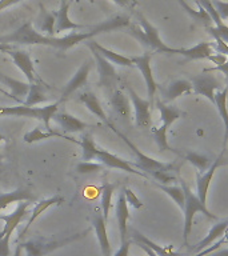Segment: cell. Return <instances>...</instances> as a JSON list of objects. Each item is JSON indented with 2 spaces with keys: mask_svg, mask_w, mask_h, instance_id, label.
Wrapping results in <instances>:
<instances>
[{
  "mask_svg": "<svg viewBox=\"0 0 228 256\" xmlns=\"http://www.w3.org/2000/svg\"><path fill=\"white\" fill-rule=\"evenodd\" d=\"M79 102L80 103H83L86 107L91 111V114L96 116V118H99L102 122L104 123L110 124V120L107 118V114L104 111V108L102 107V104H100L99 99L96 98V95L94 92H90V91H86V92H82L79 95Z\"/></svg>",
  "mask_w": 228,
  "mask_h": 256,
  "instance_id": "83f0119b",
  "label": "cell"
},
{
  "mask_svg": "<svg viewBox=\"0 0 228 256\" xmlns=\"http://www.w3.org/2000/svg\"><path fill=\"white\" fill-rule=\"evenodd\" d=\"M94 160H98L100 164H103L104 167L118 168V170H122V171L128 172V174H134V175L142 176V178H148V176L146 175V174H143L142 171H138V170L132 166V162L122 159V158H119V156L115 155V154L104 151V150H100V148L98 147H96L95 151H94Z\"/></svg>",
  "mask_w": 228,
  "mask_h": 256,
  "instance_id": "8fae6325",
  "label": "cell"
},
{
  "mask_svg": "<svg viewBox=\"0 0 228 256\" xmlns=\"http://www.w3.org/2000/svg\"><path fill=\"white\" fill-rule=\"evenodd\" d=\"M100 35L98 27H92L87 32H72L63 38H56V36L43 35L42 32L36 31L31 22L24 23L22 27L15 30L8 35L0 36V43L3 44H22V46H46L66 52L70 48L75 47L78 44L87 42V40Z\"/></svg>",
  "mask_w": 228,
  "mask_h": 256,
  "instance_id": "6da1fadb",
  "label": "cell"
},
{
  "mask_svg": "<svg viewBox=\"0 0 228 256\" xmlns=\"http://www.w3.org/2000/svg\"><path fill=\"white\" fill-rule=\"evenodd\" d=\"M184 159L187 160V162H190L200 174H203V172L207 171L208 168L212 166V163L215 162V160H211V158L206 155V154H200V152L194 151L187 152V154L184 155Z\"/></svg>",
  "mask_w": 228,
  "mask_h": 256,
  "instance_id": "e575fe53",
  "label": "cell"
},
{
  "mask_svg": "<svg viewBox=\"0 0 228 256\" xmlns=\"http://www.w3.org/2000/svg\"><path fill=\"white\" fill-rule=\"evenodd\" d=\"M227 230H228V219L223 220V222H218V223H216L211 230H210L207 236H204L203 239L200 240L195 247H192V251L194 252L204 251V250H206L208 246H211L215 240L220 239V238L227 232Z\"/></svg>",
  "mask_w": 228,
  "mask_h": 256,
  "instance_id": "4316f807",
  "label": "cell"
},
{
  "mask_svg": "<svg viewBox=\"0 0 228 256\" xmlns=\"http://www.w3.org/2000/svg\"><path fill=\"white\" fill-rule=\"evenodd\" d=\"M192 84V92L196 95L204 96L212 104H215V94L222 90L223 82L218 76L212 75L211 72L204 70L203 74L199 75H192L190 78Z\"/></svg>",
  "mask_w": 228,
  "mask_h": 256,
  "instance_id": "ba28073f",
  "label": "cell"
},
{
  "mask_svg": "<svg viewBox=\"0 0 228 256\" xmlns=\"http://www.w3.org/2000/svg\"><path fill=\"white\" fill-rule=\"evenodd\" d=\"M115 188L116 184L110 183V182H104L102 186V212H103L106 222H108V218H110V211L112 207V195H114Z\"/></svg>",
  "mask_w": 228,
  "mask_h": 256,
  "instance_id": "d590c367",
  "label": "cell"
},
{
  "mask_svg": "<svg viewBox=\"0 0 228 256\" xmlns=\"http://www.w3.org/2000/svg\"><path fill=\"white\" fill-rule=\"evenodd\" d=\"M7 54L11 56L16 67L19 68L20 71L26 75L28 83H35L38 74H36L35 67H34V62H32L30 54L27 51H23V50H11Z\"/></svg>",
  "mask_w": 228,
  "mask_h": 256,
  "instance_id": "d6986e66",
  "label": "cell"
},
{
  "mask_svg": "<svg viewBox=\"0 0 228 256\" xmlns=\"http://www.w3.org/2000/svg\"><path fill=\"white\" fill-rule=\"evenodd\" d=\"M227 96H228V86L220 90L215 94V106L218 108L220 118L223 120L224 127H226V142L228 140V108H227Z\"/></svg>",
  "mask_w": 228,
  "mask_h": 256,
  "instance_id": "836d02e7",
  "label": "cell"
},
{
  "mask_svg": "<svg viewBox=\"0 0 228 256\" xmlns=\"http://www.w3.org/2000/svg\"><path fill=\"white\" fill-rule=\"evenodd\" d=\"M226 86H228V78H227V80H226Z\"/></svg>",
  "mask_w": 228,
  "mask_h": 256,
  "instance_id": "f5cc1de1",
  "label": "cell"
},
{
  "mask_svg": "<svg viewBox=\"0 0 228 256\" xmlns=\"http://www.w3.org/2000/svg\"><path fill=\"white\" fill-rule=\"evenodd\" d=\"M47 88L48 87L46 86V83L40 79V76H38L35 83L30 84V91H28L27 99L24 102V106L32 107V106H36V104L46 103L48 100V96L46 94Z\"/></svg>",
  "mask_w": 228,
  "mask_h": 256,
  "instance_id": "f1b7e54d",
  "label": "cell"
},
{
  "mask_svg": "<svg viewBox=\"0 0 228 256\" xmlns=\"http://www.w3.org/2000/svg\"><path fill=\"white\" fill-rule=\"evenodd\" d=\"M202 7L208 12V15L211 16L212 23L215 26H210L206 30L211 36H214V39L223 40L224 43L228 44V26L224 23L223 20L220 19V16L218 15V12L215 11V8L212 7L211 0H198Z\"/></svg>",
  "mask_w": 228,
  "mask_h": 256,
  "instance_id": "2e32d148",
  "label": "cell"
},
{
  "mask_svg": "<svg viewBox=\"0 0 228 256\" xmlns=\"http://www.w3.org/2000/svg\"><path fill=\"white\" fill-rule=\"evenodd\" d=\"M91 60H87V62H84V63L80 66L79 70L76 71L75 75L72 76V79L66 84V87H64V90L62 91V96H60V99L58 100L59 103L66 102L72 94H75V91H78L80 88H83L84 86H87L88 76H90V72H91Z\"/></svg>",
  "mask_w": 228,
  "mask_h": 256,
  "instance_id": "5bb4252c",
  "label": "cell"
},
{
  "mask_svg": "<svg viewBox=\"0 0 228 256\" xmlns=\"http://www.w3.org/2000/svg\"><path fill=\"white\" fill-rule=\"evenodd\" d=\"M40 12L43 16V23L40 24V31L47 32V36L55 35V24L56 18L55 14L47 12V10L43 7V4H40Z\"/></svg>",
  "mask_w": 228,
  "mask_h": 256,
  "instance_id": "f35d334b",
  "label": "cell"
},
{
  "mask_svg": "<svg viewBox=\"0 0 228 256\" xmlns=\"http://www.w3.org/2000/svg\"><path fill=\"white\" fill-rule=\"evenodd\" d=\"M92 228L95 230L96 238L99 240L100 250H102V255L103 256H111V243L108 239L107 234V222L104 220L103 212L102 208H96V211L94 212L91 219Z\"/></svg>",
  "mask_w": 228,
  "mask_h": 256,
  "instance_id": "e0dca14e",
  "label": "cell"
},
{
  "mask_svg": "<svg viewBox=\"0 0 228 256\" xmlns=\"http://www.w3.org/2000/svg\"><path fill=\"white\" fill-rule=\"evenodd\" d=\"M131 243L132 240H124V242H122V246H120V248L118 250V252H116L115 255L114 256H128V254H130V247H131Z\"/></svg>",
  "mask_w": 228,
  "mask_h": 256,
  "instance_id": "ee69618b",
  "label": "cell"
},
{
  "mask_svg": "<svg viewBox=\"0 0 228 256\" xmlns=\"http://www.w3.org/2000/svg\"><path fill=\"white\" fill-rule=\"evenodd\" d=\"M139 26H128V34L135 38L143 47L150 50V52L158 54H178V48L168 47L159 35V30L152 26L142 14H138Z\"/></svg>",
  "mask_w": 228,
  "mask_h": 256,
  "instance_id": "3957f363",
  "label": "cell"
},
{
  "mask_svg": "<svg viewBox=\"0 0 228 256\" xmlns=\"http://www.w3.org/2000/svg\"><path fill=\"white\" fill-rule=\"evenodd\" d=\"M206 71L208 72L220 71V72H223V75L226 76V78H228V60L224 64H222V66H216V67L214 68H208V70H206Z\"/></svg>",
  "mask_w": 228,
  "mask_h": 256,
  "instance_id": "7dc6e473",
  "label": "cell"
},
{
  "mask_svg": "<svg viewBox=\"0 0 228 256\" xmlns=\"http://www.w3.org/2000/svg\"><path fill=\"white\" fill-rule=\"evenodd\" d=\"M156 108L159 110L160 112V127H154L151 128V134L154 136V140H155L156 146L159 148L160 151H170L172 154H176L179 155V152L174 150V148L168 144L167 139V132L170 130L172 124L175 123L178 119H182L186 114L183 111H180L179 108L175 107V106H170V104L164 103L160 99L155 100Z\"/></svg>",
  "mask_w": 228,
  "mask_h": 256,
  "instance_id": "277c9868",
  "label": "cell"
},
{
  "mask_svg": "<svg viewBox=\"0 0 228 256\" xmlns=\"http://www.w3.org/2000/svg\"><path fill=\"white\" fill-rule=\"evenodd\" d=\"M35 196L31 192L24 190V188H18L15 191L3 192L0 194V211L7 208L10 204L18 203V202H26V200H34Z\"/></svg>",
  "mask_w": 228,
  "mask_h": 256,
  "instance_id": "1f68e13d",
  "label": "cell"
},
{
  "mask_svg": "<svg viewBox=\"0 0 228 256\" xmlns=\"http://www.w3.org/2000/svg\"><path fill=\"white\" fill-rule=\"evenodd\" d=\"M0 82L7 86L10 90L12 91V94H8L4 90H0L2 94L10 96L14 100H16L19 104H24L23 100H20L18 96H27L28 91H30V83H26V82H20V80H16L14 78H10V76L4 75V74H0Z\"/></svg>",
  "mask_w": 228,
  "mask_h": 256,
  "instance_id": "cb8c5ba5",
  "label": "cell"
},
{
  "mask_svg": "<svg viewBox=\"0 0 228 256\" xmlns=\"http://www.w3.org/2000/svg\"><path fill=\"white\" fill-rule=\"evenodd\" d=\"M68 11H70V0H62L60 3L59 11L55 12L56 18V24H55V35L56 34H62V32L66 31H78V30H84V28H88L83 24L74 23L71 19H70V15H68Z\"/></svg>",
  "mask_w": 228,
  "mask_h": 256,
  "instance_id": "ffe728a7",
  "label": "cell"
},
{
  "mask_svg": "<svg viewBox=\"0 0 228 256\" xmlns=\"http://www.w3.org/2000/svg\"><path fill=\"white\" fill-rule=\"evenodd\" d=\"M59 102H55V103L47 104L44 107H28V106H24V104H19V106H15V107H2L0 108V115L40 120L44 124L46 131L52 132L50 123H51L54 115L59 111Z\"/></svg>",
  "mask_w": 228,
  "mask_h": 256,
  "instance_id": "52a82bcc",
  "label": "cell"
},
{
  "mask_svg": "<svg viewBox=\"0 0 228 256\" xmlns=\"http://www.w3.org/2000/svg\"><path fill=\"white\" fill-rule=\"evenodd\" d=\"M12 48L10 44H3V43H0V52H8V51H11Z\"/></svg>",
  "mask_w": 228,
  "mask_h": 256,
  "instance_id": "f907efd6",
  "label": "cell"
},
{
  "mask_svg": "<svg viewBox=\"0 0 228 256\" xmlns=\"http://www.w3.org/2000/svg\"><path fill=\"white\" fill-rule=\"evenodd\" d=\"M2 160H3V155H0V163H2Z\"/></svg>",
  "mask_w": 228,
  "mask_h": 256,
  "instance_id": "816d5d0a",
  "label": "cell"
},
{
  "mask_svg": "<svg viewBox=\"0 0 228 256\" xmlns=\"http://www.w3.org/2000/svg\"><path fill=\"white\" fill-rule=\"evenodd\" d=\"M115 215L116 220H118V227H119L120 240L124 242V240H127V223L128 220H130V211H128V203L127 200H126V195H124L123 190H122V192L118 196V202H116L115 206Z\"/></svg>",
  "mask_w": 228,
  "mask_h": 256,
  "instance_id": "7402d4cb",
  "label": "cell"
},
{
  "mask_svg": "<svg viewBox=\"0 0 228 256\" xmlns=\"http://www.w3.org/2000/svg\"><path fill=\"white\" fill-rule=\"evenodd\" d=\"M212 7L215 8L220 19L227 20L228 19V2H222V0H211Z\"/></svg>",
  "mask_w": 228,
  "mask_h": 256,
  "instance_id": "60d3db41",
  "label": "cell"
},
{
  "mask_svg": "<svg viewBox=\"0 0 228 256\" xmlns=\"http://www.w3.org/2000/svg\"><path fill=\"white\" fill-rule=\"evenodd\" d=\"M210 256H228V248H226V250H220V251L212 252V254H210Z\"/></svg>",
  "mask_w": 228,
  "mask_h": 256,
  "instance_id": "681fc988",
  "label": "cell"
},
{
  "mask_svg": "<svg viewBox=\"0 0 228 256\" xmlns=\"http://www.w3.org/2000/svg\"><path fill=\"white\" fill-rule=\"evenodd\" d=\"M151 59H152V52H144L143 55L140 56H132L131 60L134 66L139 68V71L142 72L143 75V79L146 82V86H147V95L150 103L154 107L155 106V95L156 91L159 90V86L155 82V78H154V72H152L151 67Z\"/></svg>",
  "mask_w": 228,
  "mask_h": 256,
  "instance_id": "9c48e42d",
  "label": "cell"
},
{
  "mask_svg": "<svg viewBox=\"0 0 228 256\" xmlns=\"http://www.w3.org/2000/svg\"><path fill=\"white\" fill-rule=\"evenodd\" d=\"M208 60H211L212 63L216 64V66H222V64H224L227 62L228 58L226 55H223V54H212V55L208 58Z\"/></svg>",
  "mask_w": 228,
  "mask_h": 256,
  "instance_id": "f6af8a7d",
  "label": "cell"
},
{
  "mask_svg": "<svg viewBox=\"0 0 228 256\" xmlns=\"http://www.w3.org/2000/svg\"><path fill=\"white\" fill-rule=\"evenodd\" d=\"M178 54L190 60H202L208 59L214 54V50L211 47V43L202 42L191 48H178Z\"/></svg>",
  "mask_w": 228,
  "mask_h": 256,
  "instance_id": "f546056e",
  "label": "cell"
},
{
  "mask_svg": "<svg viewBox=\"0 0 228 256\" xmlns=\"http://www.w3.org/2000/svg\"><path fill=\"white\" fill-rule=\"evenodd\" d=\"M10 242L11 236H4L0 239V256H10L11 255V248H10Z\"/></svg>",
  "mask_w": 228,
  "mask_h": 256,
  "instance_id": "7bdbcfd3",
  "label": "cell"
},
{
  "mask_svg": "<svg viewBox=\"0 0 228 256\" xmlns=\"http://www.w3.org/2000/svg\"><path fill=\"white\" fill-rule=\"evenodd\" d=\"M52 119L59 124L64 132H68V134L82 132L84 131L86 128L94 127L92 124L86 123V122H83V120H80L79 118H76V116L71 115V114H68V112L66 111H58L55 115H54Z\"/></svg>",
  "mask_w": 228,
  "mask_h": 256,
  "instance_id": "44dd1931",
  "label": "cell"
},
{
  "mask_svg": "<svg viewBox=\"0 0 228 256\" xmlns=\"http://www.w3.org/2000/svg\"><path fill=\"white\" fill-rule=\"evenodd\" d=\"M132 242L134 243H142L144 246H147L158 256H180V254L175 251V248H174L172 244H170V246H159V244H156L155 242L148 239L147 236H144L143 234H140L136 230H132Z\"/></svg>",
  "mask_w": 228,
  "mask_h": 256,
  "instance_id": "d4e9b609",
  "label": "cell"
},
{
  "mask_svg": "<svg viewBox=\"0 0 228 256\" xmlns=\"http://www.w3.org/2000/svg\"><path fill=\"white\" fill-rule=\"evenodd\" d=\"M63 138V135H60L58 132L52 131V132H48V131H42V128L40 127H35V130H32V131L27 132L26 135H24V142L28 144H32V143H38L40 140H46V139H50V138Z\"/></svg>",
  "mask_w": 228,
  "mask_h": 256,
  "instance_id": "8d00e7d4",
  "label": "cell"
},
{
  "mask_svg": "<svg viewBox=\"0 0 228 256\" xmlns=\"http://www.w3.org/2000/svg\"><path fill=\"white\" fill-rule=\"evenodd\" d=\"M86 44H87L88 47L95 48L100 55L103 56V58H106L108 62H111L112 64H118V66H122V67H132V66H134L131 58L120 55V54H116V52L111 51V50H108V48L103 47V46H100L99 43H96L94 40H87Z\"/></svg>",
  "mask_w": 228,
  "mask_h": 256,
  "instance_id": "484cf974",
  "label": "cell"
},
{
  "mask_svg": "<svg viewBox=\"0 0 228 256\" xmlns=\"http://www.w3.org/2000/svg\"><path fill=\"white\" fill-rule=\"evenodd\" d=\"M64 203V198L63 196L60 195H54L52 198H48V199H44L42 200V202H39V203L35 204V207H34V210L31 211V216H30V219H28L27 224H26V227H24V230L19 234V238H18V240H20L22 238H24L26 236V234H27V231L31 228L32 223L35 222L38 218H39L42 214H43L46 210H47L48 207H51V206H59V204Z\"/></svg>",
  "mask_w": 228,
  "mask_h": 256,
  "instance_id": "603a6c76",
  "label": "cell"
},
{
  "mask_svg": "<svg viewBox=\"0 0 228 256\" xmlns=\"http://www.w3.org/2000/svg\"><path fill=\"white\" fill-rule=\"evenodd\" d=\"M20 2H23V0H0V11L11 7V6H15V4L20 3Z\"/></svg>",
  "mask_w": 228,
  "mask_h": 256,
  "instance_id": "c3c4849f",
  "label": "cell"
},
{
  "mask_svg": "<svg viewBox=\"0 0 228 256\" xmlns=\"http://www.w3.org/2000/svg\"><path fill=\"white\" fill-rule=\"evenodd\" d=\"M224 151L219 155L218 159H215V162L212 163V166L208 168L207 171L200 174V172H196V192H198V198L200 199V202L203 204L207 203V198H208V190H210V186H211L212 178L215 175L216 170L224 164L223 159Z\"/></svg>",
  "mask_w": 228,
  "mask_h": 256,
  "instance_id": "9a60e30c",
  "label": "cell"
},
{
  "mask_svg": "<svg viewBox=\"0 0 228 256\" xmlns=\"http://www.w3.org/2000/svg\"><path fill=\"white\" fill-rule=\"evenodd\" d=\"M178 179L180 182V187L184 192V207H183V214H184V227H183V239L184 243H187L188 235L191 234L192 230V222H194V218H195L196 214H203L204 216H207L208 219L212 220H218L214 214L210 212V210L207 208L206 204H203L200 202V199L198 198L196 194L191 191V188L188 186L183 179L182 176L178 174Z\"/></svg>",
  "mask_w": 228,
  "mask_h": 256,
  "instance_id": "8992f818",
  "label": "cell"
},
{
  "mask_svg": "<svg viewBox=\"0 0 228 256\" xmlns=\"http://www.w3.org/2000/svg\"><path fill=\"white\" fill-rule=\"evenodd\" d=\"M196 3H198V6H199V11H196V10H192L190 6H188L184 0H179V4L182 6V7L186 10V12H187L188 15L191 16L192 20L195 22L196 24H200V26H204V27L207 28L211 26L212 23V19H211V16L208 15V12L204 10L203 7H202V4L198 2V0H195Z\"/></svg>",
  "mask_w": 228,
  "mask_h": 256,
  "instance_id": "d6a6232c",
  "label": "cell"
},
{
  "mask_svg": "<svg viewBox=\"0 0 228 256\" xmlns=\"http://www.w3.org/2000/svg\"><path fill=\"white\" fill-rule=\"evenodd\" d=\"M123 191H124V195H126V200H127V203L130 204V206H132L134 208H138V210L143 207L142 200H140L139 198L135 195V192L132 191V190H130V188H127V187H124Z\"/></svg>",
  "mask_w": 228,
  "mask_h": 256,
  "instance_id": "b9f144b4",
  "label": "cell"
},
{
  "mask_svg": "<svg viewBox=\"0 0 228 256\" xmlns=\"http://www.w3.org/2000/svg\"><path fill=\"white\" fill-rule=\"evenodd\" d=\"M108 127L111 128L112 131L115 132L116 135L119 136L120 139L123 140L124 143L127 144L128 148L131 150L132 154L135 155V163H132V166L136 168H139L140 171L146 174V175H151L154 176L156 180H159L162 182L163 184H167V183H171L174 180L178 178V174L174 175L172 172L174 171H179L180 168V164H176V163H164V162H159V160H155L150 158L148 155L143 154V152L140 151L139 148L136 147L135 144L132 143L131 140L128 139L127 136L122 134L120 131H118L115 127H114V124H108Z\"/></svg>",
  "mask_w": 228,
  "mask_h": 256,
  "instance_id": "7a4b0ae2",
  "label": "cell"
},
{
  "mask_svg": "<svg viewBox=\"0 0 228 256\" xmlns=\"http://www.w3.org/2000/svg\"><path fill=\"white\" fill-rule=\"evenodd\" d=\"M94 59H95L98 74H99V87H104L106 90H112L119 82V75L116 72L115 67L111 62H108L106 58L100 55L95 48L90 47Z\"/></svg>",
  "mask_w": 228,
  "mask_h": 256,
  "instance_id": "30bf717a",
  "label": "cell"
},
{
  "mask_svg": "<svg viewBox=\"0 0 228 256\" xmlns=\"http://www.w3.org/2000/svg\"><path fill=\"white\" fill-rule=\"evenodd\" d=\"M112 2L118 4V6H120V7L127 8V10H134V7L138 4L135 0H112Z\"/></svg>",
  "mask_w": 228,
  "mask_h": 256,
  "instance_id": "bcb514c9",
  "label": "cell"
},
{
  "mask_svg": "<svg viewBox=\"0 0 228 256\" xmlns=\"http://www.w3.org/2000/svg\"><path fill=\"white\" fill-rule=\"evenodd\" d=\"M90 232V228L88 230H84L82 232H78V234H74V235L64 236V238H43V236H38V238H34V239H30L27 242H22L19 244L20 248H23L26 251V255L27 256H46L51 252L56 251L62 247H66L68 244L74 243L76 240L83 239L84 236H87V234Z\"/></svg>",
  "mask_w": 228,
  "mask_h": 256,
  "instance_id": "5b68a950",
  "label": "cell"
},
{
  "mask_svg": "<svg viewBox=\"0 0 228 256\" xmlns=\"http://www.w3.org/2000/svg\"><path fill=\"white\" fill-rule=\"evenodd\" d=\"M110 104L111 107L115 110L120 116H123L128 119L131 116V106H130V100L123 92L120 90H114L110 95Z\"/></svg>",
  "mask_w": 228,
  "mask_h": 256,
  "instance_id": "4dcf8cb0",
  "label": "cell"
},
{
  "mask_svg": "<svg viewBox=\"0 0 228 256\" xmlns=\"http://www.w3.org/2000/svg\"><path fill=\"white\" fill-rule=\"evenodd\" d=\"M162 96H163L164 103H171L176 100L184 94H191L192 92V84L190 79H176L172 80L171 83L168 84L167 87H162L159 86V90Z\"/></svg>",
  "mask_w": 228,
  "mask_h": 256,
  "instance_id": "ac0fdd59",
  "label": "cell"
},
{
  "mask_svg": "<svg viewBox=\"0 0 228 256\" xmlns=\"http://www.w3.org/2000/svg\"><path fill=\"white\" fill-rule=\"evenodd\" d=\"M31 206L32 200L20 202V203L18 204V207L15 208V211L11 212V214H8V215H0V220H3L4 223H6L4 224L3 231L0 232V239L7 235L11 236L12 234H14V231L18 228V226L31 214V211H30Z\"/></svg>",
  "mask_w": 228,
  "mask_h": 256,
  "instance_id": "7c38bea8",
  "label": "cell"
},
{
  "mask_svg": "<svg viewBox=\"0 0 228 256\" xmlns=\"http://www.w3.org/2000/svg\"><path fill=\"white\" fill-rule=\"evenodd\" d=\"M156 187L160 188L162 191L166 192L174 202L180 207V210H183L184 207V192L182 187L179 186H167V184L156 183Z\"/></svg>",
  "mask_w": 228,
  "mask_h": 256,
  "instance_id": "74e56055",
  "label": "cell"
},
{
  "mask_svg": "<svg viewBox=\"0 0 228 256\" xmlns=\"http://www.w3.org/2000/svg\"><path fill=\"white\" fill-rule=\"evenodd\" d=\"M103 164L99 162H80L76 164V172L80 175H86V174H94V172H99L103 170Z\"/></svg>",
  "mask_w": 228,
  "mask_h": 256,
  "instance_id": "ab89813d",
  "label": "cell"
},
{
  "mask_svg": "<svg viewBox=\"0 0 228 256\" xmlns=\"http://www.w3.org/2000/svg\"><path fill=\"white\" fill-rule=\"evenodd\" d=\"M128 94L131 99L132 107L135 111V124L140 128H147L151 126V103L148 99L140 98L134 88L128 87Z\"/></svg>",
  "mask_w": 228,
  "mask_h": 256,
  "instance_id": "4fadbf2b",
  "label": "cell"
}]
</instances>
